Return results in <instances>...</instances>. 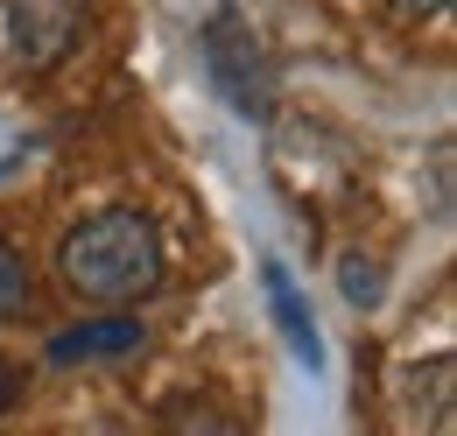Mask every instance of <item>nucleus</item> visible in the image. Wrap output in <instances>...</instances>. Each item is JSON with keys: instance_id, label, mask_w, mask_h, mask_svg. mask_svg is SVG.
Masks as SVG:
<instances>
[{"instance_id": "obj_1", "label": "nucleus", "mask_w": 457, "mask_h": 436, "mask_svg": "<svg viewBox=\"0 0 457 436\" xmlns=\"http://www.w3.org/2000/svg\"><path fill=\"white\" fill-rule=\"evenodd\" d=\"M57 274L78 303L127 310V303L155 296V281H162V232L141 212H92L63 232Z\"/></svg>"}, {"instance_id": "obj_2", "label": "nucleus", "mask_w": 457, "mask_h": 436, "mask_svg": "<svg viewBox=\"0 0 457 436\" xmlns=\"http://www.w3.org/2000/svg\"><path fill=\"white\" fill-rule=\"evenodd\" d=\"M204 71H212V85L226 92L232 113H246V120H268L275 113V78H268V56H261V43H253V29L232 14V7H219L212 21H204Z\"/></svg>"}, {"instance_id": "obj_3", "label": "nucleus", "mask_w": 457, "mask_h": 436, "mask_svg": "<svg viewBox=\"0 0 457 436\" xmlns=\"http://www.w3.org/2000/svg\"><path fill=\"white\" fill-rule=\"evenodd\" d=\"M92 21V0H7V63L21 78L57 71Z\"/></svg>"}, {"instance_id": "obj_4", "label": "nucleus", "mask_w": 457, "mask_h": 436, "mask_svg": "<svg viewBox=\"0 0 457 436\" xmlns=\"http://www.w3.org/2000/svg\"><path fill=\"white\" fill-rule=\"evenodd\" d=\"M141 345H148L141 317L106 310V317H85V324L57 331V338H50V359H57V366H92V359H127V352H141Z\"/></svg>"}, {"instance_id": "obj_5", "label": "nucleus", "mask_w": 457, "mask_h": 436, "mask_svg": "<svg viewBox=\"0 0 457 436\" xmlns=\"http://www.w3.org/2000/svg\"><path fill=\"white\" fill-rule=\"evenodd\" d=\"M268 310H275V324H282L288 352H295L303 366H324V338H317V324H310V303L295 296V281H288L282 261H268Z\"/></svg>"}, {"instance_id": "obj_6", "label": "nucleus", "mask_w": 457, "mask_h": 436, "mask_svg": "<svg viewBox=\"0 0 457 436\" xmlns=\"http://www.w3.org/2000/svg\"><path fill=\"white\" fill-rule=\"evenodd\" d=\"M29 310V261L14 239H0V324H14Z\"/></svg>"}, {"instance_id": "obj_7", "label": "nucleus", "mask_w": 457, "mask_h": 436, "mask_svg": "<svg viewBox=\"0 0 457 436\" xmlns=\"http://www.w3.org/2000/svg\"><path fill=\"white\" fill-rule=\"evenodd\" d=\"M380 289H387V281H380V261H359V254L345 261V296H352V303H366V310H373V303H380Z\"/></svg>"}, {"instance_id": "obj_8", "label": "nucleus", "mask_w": 457, "mask_h": 436, "mask_svg": "<svg viewBox=\"0 0 457 436\" xmlns=\"http://www.w3.org/2000/svg\"><path fill=\"white\" fill-rule=\"evenodd\" d=\"M387 7H395V14H408V21H429V14H444L451 0H387Z\"/></svg>"}, {"instance_id": "obj_9", "label": "nucleus", "mask_w": 457, "mask_h": 436, "mask_svg": "<svg viewBox=\"0 0 457 436\" xmlns=\"http://www.w3.org/2000/svg\"><path fill=\"white\" fill-rule=\"evenodd\" d=\"M14 394H21V373H14V366H7V359H0V408H7V401H14Z\"/></svg>"}]
</instances>
